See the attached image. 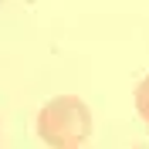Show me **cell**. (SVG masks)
I'll return each mask as SVG.
<instances>
[{"mask_svg": "<svg viewBox=\"0 0 149 149\" xmlns=\"http://www.w3.org/2000/svg\"><path fill=\"white\" fill-rule=\"evenodd\" d=\"M37 136L54 149H74L92 136V112L74 95H58L37 112Z\"/></svg>", "mask_w": 149, "mask_h": 149, "instance_id": "6da1fadb", "label": "cell"}, {"mask_svg": "<svg viewBox=\"0 0 149 149\" xmlns=\"http://www.w3.org/2000/svg\"><path fill=\"white\" fill-rule=\"evenodd\" d=\"M136 112H139L142 119L149 122V74L136 85Z\"/></svg>", "mask_w": 149, "mask_h": 149, "instance_id": "7a4b0ae2", "label": "cell"}]
</instances>
